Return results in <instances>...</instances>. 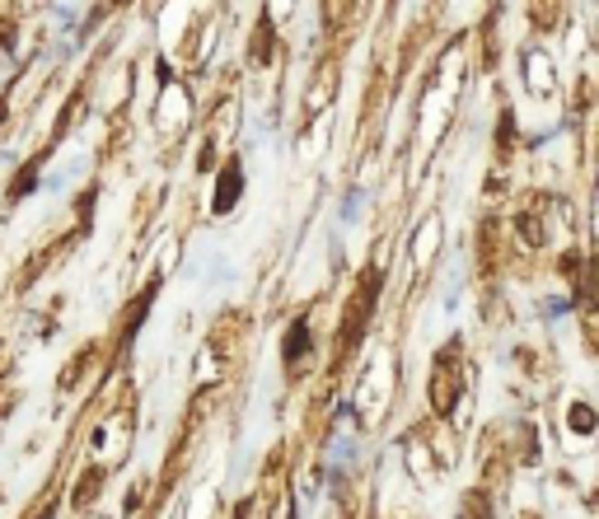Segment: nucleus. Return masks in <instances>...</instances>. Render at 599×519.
Returning a JSON list of instances; mask_svg holds the SVG:
<instances>
[{
  "label": "nucleus",
  "instance_id": "f257e3e1",
  "mask_svg": "<svg viewBox=\"0 0 599 519\" xmlns=\"http://www.w3.org/2000/svg\"><path fill=\"white\" fill-rule=\"evenodd\" d=\"M572 430H594V417H590V408H572Z\"/></svg>",
  "mask_w": 599,
  "mask_h": 519
}]
</instances>
